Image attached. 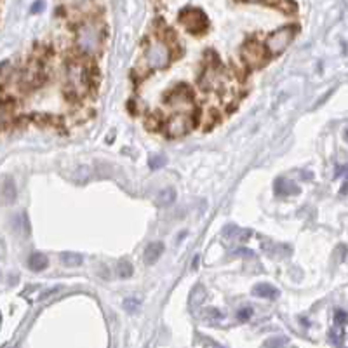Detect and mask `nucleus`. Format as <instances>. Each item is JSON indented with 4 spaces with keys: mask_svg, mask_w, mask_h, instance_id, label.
<instances>
[{
    "mask_svg": "<svg viewBox=\"0 0 348 348\" xmlns=\"http://www.w3.org/2000/svg\"><path fill=\"white\" fill-rule=\"evenodd\" d=\"M105 40V28L96 19H87L79 25L75 32V45L80 54L87 58L97 56L103 49Z\"/></svg>",
    "mask_w": 348,
    "mask_h": 348,
    "instance_id": "1",
    "label": "nucleus"
},
{
    "mask_svg": "<svg viewBox=\"0 0 348 348\" xmlns=\"http://www.w3.org/2000/svg\"><path fill=\"white\" fill-rule=\"evenodd\" d=\"M66 87L70 94L75 97H82L89 92L91 87V77H89L87 66L80 61H73L66 68Z\"/></svg>",
    "mask_w": 348,
    "mask_h": 348,
    "instance_id": "2",
    "label": "nucleus"
},
{
    "mask_svg": "<svg viewBox=\"0 0 348 348\" xmlns=\"http://www.w3.org/2000/svg\"><path fill=\"white\" fill-rule=\"evenodd\" d=\"M171 58H173V53H171V47L167 45V42L160 40V38L148 42L146 51H144V63H146L150 70L167 68L171 63Z\"/></svg>",
    "mask_w": 348,
    "mask_h": 348,
    "instance_id": "3",
    "label": "nucleus"
},
{
    "mask_svg": "<svg viewBox=\"0 0 348 348\" xmlns=\"http://www.w3.org/2000/svg\"><path fill=\"white\" fill-rule=\"evenodd\" d=\"M296 33H298V26H292V25L277 28L275 32L270 33L267 38V44H265L267 53L270 56H279V54H282L284 51L289 47L292 38L296 37Z\"/></svg>",
    "mask_w": 348,
    "mask_h": 348,
    "instance_id": "4",
    "label": "nucleus"
},
{
    "mask_svg": "<svg viewBox=\"0 0 348 348\" xmlns=\"http://www.w3.org/2000/svg\"><path fill=\"white\" fill-rule=\"evenodd\" d=\"M195 120H193V113H174L169 119L166 126V131L171 138H181V136L188 134L193 129Z\"/></svg>",
    "mask_w": 348,
    "mask_h": 348,
    "instance_id": "5",
    "label": "nucleus"
},
{
    "mask_svg": "<svg viewBox=\"0 0 348 348\" xmlns=\"http://www.w3.org/2000/svg\"><path fill=\"white\" fill-rule=\"evenodd\" d=\"M179 21L181 25H185V28L191 33H201L206 30L207 26V18L201 9H195V7H188V9L181 11L179 14Z\"/></svg>",
    "mask_w": 348,
    "mask_h": 348,
    "instance_id": "6",
    "label": "nucleus"
},
{
    "mask_svg": "<svg viewBox=\"0 0 348 348\" xmlns=\"http://www.w3.org/2000/svg\"><path fill=\"white\" fill-rule=\"evenodd\" d=\"M267 47H263L258 42H245L244 47H242V60L245 61L249 68H260L267 61Z\"/></svg>",
    "mask_w": 348,
    "mask_h": 348,
    "instance_id": "7",
    "label": "nucleus"
},
{
    "mask_svg": "<svg viewBox=\"0 0 348 348\" xmlns=\"http://www.w3.org/2000/svg\"><path fill=\"white\" fill-rule=\"evenodd\" d=\"M167 103L174 108V113H193V101H191V94L186 87L179 85L176 87L171 96L167 97Z\"/></svg>",
    "mask_w": 348,
    "mask_h": 348,
    "instance_id": "8",
    "label": "nucleus"
},
{
    "mask_svg": "<svg viewBox=\"0 0 348 348\" xmlns=\"http://www.w3.org/2000/svg\"><path fill=\"white\" fill-rule=\"evenodd\" d=\"M164 253V244L160 240H155V242H150V244L144 247L143 251V261L146 265H154L155 261L159 260L160 256H162Z\"/></svg>",
    "mask_w": 348,
    "mask_h": 348,
    "instance_id": "9",
    "label": "nucleus"
},
{
    "mask_svg": "<svg viewBox=\"0 0 348 348\" xmlns=\"http://www.w3.org/2000/svg\"><path fill=\"white\" fill-rule=\"evenodd\" d=\"M253 294L258 296V298H263V300H277L279 298V289L273 287L270 284H256L253 287Z\"/></svg>",
    "mask_w": 348,
    "mask_h": 348,
    "instance_id": "10",
    "label": "nucleus"
},
{
    "mask_svg": "<svg viewBox=\"0 0 348 348\" xmlns=\"http://www.w3.org/2000/svg\"><path fill=\"white\" fill-rule=\"evenodd\" d=\"M275 193L277 195H284V197H289V195H296L300 193V186H296V183H291L284 178H279L275 181Z\"/></svg>",
    "mask_w": 348,
    "mask_h": 348,
    "instance_id": "11",
    "label": "nucleus"
},
{
    "mask_svg": "<svg viewBox=\"0 0 348 348\" xmlns=\"http://www.w3.org/2000/svg\"><path fill=\"white\" fill-rule=\"evenodd\" d=\"M49 265V260L44 253H32L28 258V268L33 270V272H42L45 270Z\"/></svg>",
    "mask_w": 348,
    "mask_h": 348,
    "instance_id": "12",
    "label": "nucleus"
},
{
    "mask_svg": "<svg viewBox=\"0 0 348 348\" xmlns=\"http://www.w3.org/2000/svg\"><path fill=\"white\" fill-rule=\"evenodd\" d=\"M0 193H2V201L6 202V204H13V202L16 201L18 190H16V185H14L13 179L7 178L6 181L2 183V188H0Z\"/></svg>",
    "mask_w": 348,
    "mask_h": 348,
    "instance_id": "13",
    "label": "nucleus"
},
{
    "mask_svg": "<svg viewBox=\"0 0 348 348\" xmlns=\"http://www.w3.org/2000/svg\"><path fill=\"white\" fill-rule=\"evenodd\" d=\"M60 260L61 263L65 265V267L68 268H75V267H80L82 263H84V256L79 253H73V251H65L60 254Z\"/></svg>",
    "mask_w": 348,
    "mask_h": 348,
    "instance_id": "14",
    "label": "nucleus"
},
{
    "mask_svg": "<svg viewBox=\"0 0 348 348\" xmlns=\"http://www.w3.org/2000/svg\"><path fill=\"white\" fill-rule=\"evenodd\" d=\"M176 201V190L167 186V188H162L157 193V198H155V204L159 207H167L171 206Z\"/></svg>",
    "mask_w": 348,
    "mask_h": 348,
    "instance_id": "15",
    "label": "nucleus"
},
{
    "mask_svg": "<svg viewBox=\"0 0 348 348\" xmlns=\"http://www.w3.org/2000/svg\"><path fill=\"white\" fill-rule=\"evenodd\" d=\"M132 272H134V268H132L131 261L122 260L119 265H117V275H119L120 279H129V277L132 275Z\"/></svg>",
    "mask_w": 348,
    "mask_h": 348,
    "instance_id": "16",
    "label": "nucleus"
},
{
    "mask_svg": "<svg viewBox=\"0 0 348 348\" xmlns=\"http://www.w3.org/2000/svg\"><path fill=\"white\" fill-rule=\"evenodd\" d=\"M167 164V157L164 154H155L152 155L150 160H148V166H150V169H162L164 166Z\"/></svg>",
    "mask_w": 348,
    "mask_h": 348,
    "instance_id": "17",
    "label": "nucleus"
},
{
    "mask_svg": "<svg viewBox=\"0 0 348 348\" xmlns=\"http://www.w3.org/2000/svg\"><path fill=\"white\" fill-rule=\"evenodd\" d=\"M289 343V339L285 336H275L265 341V348H285Z\"/></svg>",
    "mask_w": 348,
    "mask_h": 348,
    "instance_id": "18",
    "label": "nucleus"
},
{
    "mask_svg": "<svg viewBox=\"0 0 348 348\" xmlns=\"http://www.w3.org/2000/svg\"><path fill=\"white\" fill-rule=\"evenodd\" d=\"M225 235L228 237V238H237V237H240V235H249V232L247 230H240V228H237L235 225H228L225 228ZM242 238V237H240Z\"/></svg>",
    "mask_w": 348,
    "mask_h": 348,
    "instance_id": "19",
    "label": "nucleus"
},
{
    "mask_svg": "<svg viewBox=\"0 0 348 348\" xmlns=\"http://www.w3.org/2000/svg\"><path fill=\"white\" fill-rule=\"evenodd\" d=\"M89 174H91V171H89L85 166H82V167H79V169H77L75 179H77L79 183H84V181H87V179H89Z\"/></svg>",
    "mask_w": 348,
    "mask_h": 348,
    "instance_id": "20",
    "label": "nucleus"
},
{
    "mask_svg": "<svg viewBox=\"0 0 348 348\" xmlns=\"http://www.w3.org/2000/svg\"><path fill=\"white\" fill-rule=\"evenodd\" d=\"M9 117H11V108L7 105H0V126H4L9 120Z\"/></svg>",
    "mask_w": 348,
    "mask_h": 348,
    "instance_id": "21",
    "label": "nucleus"
},
{
    "mask_svg": "<svg viewBox=\"0 0 348 348\" xmlns=\"http://www.w3.org/2000/svg\"><path fill=\"white\" fill-rule=\"evenodd\" d=\"M251 315H253V308L251 307H242L240 310L237 312V319L238 320H247Z\"/></svg>",
    "mask_w": 348,
    "mask_h": 348,
    "instance_id": "22",
    "label": "nucleus"
},
{
    "mask_svg": "<svg viewBox=\"0 0 348 348\" xmlns=\"http://www.w3.org/2000/svg\"><path fill=\"white\" fill-rule=\"evenodd\" d=\"M138 307H139V301L138 300H134V298H131V300H126L124 301V308H126L127 312H136L138 310Z\"/></svg>",
    "mask_w": 348,
    "mask_h": 348,
    "instance_id": "23",
    "label": "nucleus"
},
{
    "mask_svg": "<svg viewBox=\"0 0 348 348\" xmlns=\"http://www.w3.org/2000/svg\"><path fill=\"white\" fill-rule=\"evenodd\" d=\"M348 320V315H346V312H343V310H336V314H334V322L338 324V326H343Z\"/></svg>",
    "mask_w": 348,
    "mask_h": 348,
    "instance_id": "24",
    "label": "nucleus"
},
{
    "mask_svg": "<svg viewBox=\"0 0 348 348\" xmlns=\"http://www.w3.org/2000/svg\"><path fill=\"white\" fill-rule=\"evenodd\" d=\"M235 254H238V256H244V258H253L254 256V253L251 251V249H247V247H238V249H235Z\"/></svg>",
    "mask_w": 348,
    "mask_h": 348,
    "instance_id": "25",
    "label": "nucleus"
},
{
    "mask_svg": "<svg viewBox=\"0 0 348 348\" xmlns=\"http://www.w3.org/2000/svg\"><path fill=\"white\" fill-rule=\"evenodd\" d=\"M40 9H44V4L42 2H37L32 6V13H37V11H40Z\"/></svg>",
    "mask_w": 348,
    "mask_h": 348,
    "instance_id": "26",
    "label": "nucleus"
},
{
    "mask_svg": "<svg viewBox=\"0 0 348 348\" xmlns=\"http://www.w3.org/2000/svg\"><path fill=\"white\" fill-rule=\"evenodd\" d=\"M339 195H348V179L343 183V186L339 188Z\"/></svg>",
    "mask_w": 348,
    "mask_h": 348,
    "instance_id": "27",
    "label": "nucleus"
},
{
    "mask_svg": "<svg viewBox=\"0 0 348 348\" xmlns=\"http://www.w3.org/2000/svg\"><path fill=\"white\" fill-rule=\"evenodd\" d=\"M345 136H346V139H348V129H346V132H345Z\"/></svg>",
    "mask_w": 348,
    "mask_h": 348,
    "instance_id": "28",
    "label": "nucleus"
},
{
    "mask_svg": "<svg viewBox=\"0 0 348 348\" xmlns=\"http://www.w3.org/2000/svg\"><path fill=\"white\" fill-rule=\"evenodd\" d=\"M216 348H221V346H216Z\"/></svg>",
    "mask_w": 348,
    "mask_h": 348,
    "instance_id": "29",
    "label": "nucleus"
}]
</instances>
